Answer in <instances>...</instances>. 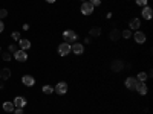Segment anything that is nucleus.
<instances>
[{
	"instance_id": "obj_1",
	"label": "nucleus",
	"mask_w": 153,
	"mask_h": 114,
	"mask_svg": "<svg viewBox=\"0 0 153 114\" xmlns=\"http://www.w3.org/2000/svg\"><path fill=\"white\" fill-rule=\"evenodd\" d=\"M76 38H78V35H76L74 31H71V29H68V31H65L63 32V40H65V43H75L76 41Z\"/></svg>"
},
{
	"instance_id": "obj_2",
	"label": "nucleus",
	"mask_w": 153,
	"mask_h": 114,
	"mask_svg": "<svg viewBox=\"0 0 153 114\" xmlns=\"http://www.w3.org/2000/svg\"><path fill=\"white\" fill-rule=\"evenodd\" d=\"M94 9H95V6H94L91 2H83V5H81V8H80V11H81L83 15H91L92 12H94Z\"/></svg>"
},
{
	"instance_id": "obj_3",
	"label": "nucleus",
	"mask_w": 153,
	"mask_h": 114,
	"mask_svg": "<svg viewBox=\"0 0 153 114\" xmlns=\"http://www.w3.org/2000/svg\"><path fill=\"white\" fill-rule=\"evenodd\" d=\"M68 82H65V81H61V82H58L57 85H55V88H54V91L57 93V94H60V96H63V94H66L68 93Z\"/></svg>"
},
{
	"instance_id": "obj_4",
	"label": "nucleus",
	"mask_w": 153,
	"mask_h": 114,
	"mask_svg": "<svg viewBox=\"0 0 153 114\" xmlns=\"http://www.w3.org/2000/svg\"><path fill=\"white\" fill-rule=\"evenodd\" d=\"M71 53V44L69 43H61L58 46V55L60 56H66Z\"/></svg>"
},
{
	"instance_id": "obj_5",
	"label": "nucleus",
	"mask_w": 153,
	"mask_h": 114,
	"mask_svg": "<svg viewBox=\"0 0 153 114\" xmlns=\"http://www.w3.org/2000/svg\"><path fill=\"white\" fill-rule=\"evenodd\" d=\"M110 70L112 72H123L124 70V62L121 61V59H115V61H112V64H110Z\"/></svg>"
},
{
	"instance_id": "obj_6",
	"label": "nucleus",
	"mask_w": 153,
	"mask_h": 114,
	"mask_svg": "<svg viewBox=\"0 0 153 114\" xmlns=\"http://www.w3.org/2000/svg\"><path fill=\"white\" fill-rule=\"evenodd\" d=\"M138 84H139V81L136 78H133V76H129V78L126 79V87L129 88V90H135Z\"/></svg>"
},
{
	"instance_id": "obj_7",
	"label": "nucleus",
	"mask_w": 153,
	"mask_h": 114,
	"mask_svg": "<svg viewBox=\"0 0 153 114\" xmlns=\"http://www.w3.org/2000/svg\"><path fill=\"white\" fill-rule=\"evenodd\" d=\"M71 50H72L75 55H81L84 52V46L81 43H72L71 44Z\"/></svg>"
},
{
	"instance_id": "obj_8",
	"label": "nucleus",
	"mask_w": 153,
	"mask_h": 114,
	"mask_svg": "<svg viewBox=\"0 0 153 114\" xmlns=\"http://www.w3.org/2000/svg\"><path fill=\"white\" fill-rule=\"evenodd\" d=\"M14 58L17 59V61H20V62H25L28 59V53H26V50H22V49H19L17 52L14 53Z\"/></svg>"
},
{
	"instance_id": "obj_9",
	"label": "nucleus",
	"mask_w": 153,
	"mask_h": 114,
	"mask_svg": "<svg viewBox=\"0 0 153 114\" xmlns=\"http://www.w3.org/2000/svg\"><path fill=\"white\" fill-rule=\"evenodd\" d=\"M133 37H135V41H136L138 44H143V43H146V40H147L146 34L141 32V31H136V32L133 34Z\"/></svg>"
},
{
	"instance_id": "obj_10",
	"label": "nucleus",
	"mask_w": 153,
	"mask_h": 114,
	"mask_svg": "<svg viewBox=\"0 0 153 114\" xmlns=\"http://www.w3.org/2000/svg\"><path fill=\"white\" fill-rule=\"evenodd\" d=\"M22 82L26 85V87H32V85L35 84V79H34V76H32V75H23Z\"/></svg>"
},
{
	"instance_id": "obj_11",
	"label": "nucleus",
	"mask_w": 153,
	"mask_h": 114,
	"mask_svg": "<svg viewBox=\"0 0 153 114\" xmlns=\"http://www.w3.org/2000/svg\"><path fill=\"white\" fill-rule=\"evenodd\" d=\"M141 15L144 17V20H152L153 17V9L150 6H144L143 11H141Z\"/></svg>"
},
{
	"instance_id": "obj_12",
	"label": "nucleus",
	"mask_w": 153,
	"mask_h": 114,
	"mask_svg": "<svg viewBox=\"0 0 153 114\" xmlns=\"http://www.w3.org/2000/svg\"><path fill=\"white\" fill-rule=\"evenodd\" d=\"M12 104H14L16 108H23L25 105H26V99L22 97V96H17V97L14 99V102H12Z\"/></svg>"
},
{
	"instance_id": "obj_13",
	"label": "nucleus",
	"mask_w": 153,
	"mask_h": 114,
	"mask_svg": "<svg viewBox=\"0 0 153 114\" xmlns=\"http://www.w3.org/2000/svg\"><path fill=\"white\" fill-rule=\"evenodd\" d=\"M135 90L138 91V94L146 96V94H147V85H146V82H139V84L136 85V88H135Z\"/></svg>"
},
{
	"instance_id": "obj_14",
	"label": "nucleus",
	"mask_w": 153,
	"mask_h": 114,
	"mask_svg": "<svg viewBox=\"0 0 153 114\" xmlns=\"http://www.w3.org/2000/svg\"><path fill=\"white\" fill-rule=\"evenodd\" d=\"M19 46H20L22 50H28L31 47V41L26 40V38H20V40H19Z\"/></svg>"
},
{
	"instance_id": "obj_15",
	"label": "nucleus",
	"mask_w": 153,
	"mask_h": 114,
	"mask_svg": "<svg viewBox=\"0 0 153 114\" xmlns=\"http://www.w3.org/2000/svg\"><path fill=\"white\" fill-rule=\"evenodd\" d=\"M9 78H11V70L9 69H2V70H0V79L6 81Z\"/></svg>"
},
{
	"instance_id": "obj_16",
	"label": "nucleus",
	"mask_w": 153,
	"mask_h": 114,
	"mask_svg": "<svg viewBox=\"0 0 153 114\" xmlns=\"http://www.w3.org/2000/svg\"><path fill=\"white\" fill-rule=\"evenodd\" d=\"M109 37H110V40H112V41H118V40H120V37H121V32H120L118 29H112Z\"/></svg>"
},
{
	"instance_id": "obj_17",
	"label": "nucleus",
	"mask_w": 153,
	"mask_h": 114,
	"mask_svg": "<svg viewBox=\"0 0 153 114\" xmlns=\"http://www.w3.org/2000/svg\"><path fill=\"white\" fill-rule=\"evenodd\" d=\"M139 26H141V20H139V18H133L130 21V31H138Z\"/></svg>"
},
{
	"instance_id": "obj_18",
	"label": "nucleus",
	"mask_w": 153,
	"mask_h": 114,
	"mask_svg": "<svg viewBox=\"0 0 153 114\" xmlns=\"http://www.w3.org/2000/svg\"><path fill=\"white\" fill-rule=\"evenodd\" d=\"M3 110L6 113H12V111L16 110V107H14V104H12V102H5L3 104Z\"/></svg>"
},
{
	"instance_id": "obj_19",
	"label": "nucleus",
	"mask_w": 153,
	"mask_h": 114,
	"mask_svg": "<svg viewBox=\"0 0 153 114\" xmlns=\"http://www.w3.org/2000/svg\"><path fill=\"white\" fill-rule=\"evenodd\" d=\"M89 35H91V37H100L101 35V28H92L91 31H89Z\"/></svg>"
},
{
	"instance_id": "obj_20",
	"label": "nucleus",
	"mask_w": 153,
	"mask_h": 114,
	"mask_svg": "<svg viewBox=\"0 0 153 114\" xmlns=\"http://www.w3.org/2000/svg\"><path fill=\"white\" fill-rule=\"evenodd\" d=\"M147 78H149V76H147V73H146V72H139V73H138V76H136V79H138L139 82H146V81H147Z\"/></svg>"
},
{
	"instance_id": "obj_21",
	"label": "nucleus",
	"mask_w": 153,
	"mask_h": 114,
	"mask_svg": "<svg viewBox=\"0 0 153 114\" xmlns=\"http://www.w3.org/2000/svg\"><path fill=\"white\" fill-rule=\"evenodd\" d=\"M42 90H43L45 94H52V93H54V87H51V85H43Z\"/></svg>"
},
{
	"instance_id": "obj_22",
	"label": "nucleus",
	"mask_w": 153,
	"mask_h": 114,
	"mask_svg": "<svg viewBox=\"0 0 153 114\" xmlns=\"http://www.w3.org/2000/svg\"><path fill=\"white\" fill-rule=\"evenodd\" d=\"M17 50H19L17 44H9V46H8V52H9V53H16Z\"/></svg>"
},
{
	"instance_id": "obj_23",
	"label": "nucleus",
	"mask_w": 153,
	"mask_h": 114,
	"mask_svg": "<svg viewBox=\"0 0 153 114\" xmlns=\"http://www.w3.org/2000/svg\"><path fill=\"white\" fill-rule=\"evenodd\" d=\"M121 35H123L124 38H130V37H132V31H130V29H126V31L121 32Z\"/></svg>"
},
{
	"instance_id": "obj_24",
	"label": "nucleus",
	"mask_w": 153,
	"mask_h": 114,
	"mask_svg": "<svg viewBox=\"0 0 153 114\" xmlns=\"http://www.w3.org/2000/svg\"><path fill=\"white\" fill-rule=\"evenodd\" d=\"M11 37H12V40H16V41H19V40H20V32L14 31V32L11 34Z\"/></svg>"
},
{
	"instance_id": "obj_25",
	"label": "nucleus",
	"mask_w": 153,
	"mask_h": 114,
	"mask_svg": "<svg viewBox=\"0 0 153 114\" xmlns=\"http://www.w3.org/2000/svg\"><path fill=\"white\" fill-rule=\"evenodd\" d=\"M2 58H3V61H11V53L9 52H2Z\"/></svg>"
},
{
	"instance_id": "obj_26",
	"label": "nucleus",
	"mask_w": 153,
	"mask_h": 114,
	"mask_svg": "<svg viewBox=\"0 0 153 114\" xmlns=\"http://www.w3.org/2000/svg\"><path fill=\"white\" fill-rule=\"evenodd\" d=\"M8 15V11L6 9H0V20H3Z\"/></svg>"
},
{
	"instance_id": "obj_27",
	"label": "nucleus",
	"mask_w": 153,
	"mask_h": 114,
	"mask_svg": "<svg viewBox=\"0 0 153 114\" xmlns=\"http://www.w3.org/2000/svg\"><path fill=\"white\" fill-rule=\"evenodd\" d=\"M136 5H139V6H147V0H136Z\"/></svg>"
},
{
	"instance_id": "obj_28",
	"label": "nucleus",
	"mask_w": 153,
	"mask_h": 114,
	"mask_svg": "<svg viewBox=\"0 0 153 114\" xmlns=\"http://www.w3.org/2000/svg\"><path fill=\"white\" fill-rule=\"evenodd\" d=\"M87 2H91L94 6H100L101 5V0H87Z\"/></svg>"
},
{
	"instance_id": "obj_29",
	"label": "nucleus",
	"mask_w": 153,
	"mask_h": 114,
	"mask_svg": "<svg viewBox=\"0 0 153 114\" xmlns=\"http://www.w3.org/2000/svg\"><path fill=\"white\" fill-rule=\"evenodd\" d=\"M14 114H23V108H16L14 110Z\"/></svg>"
},
{
	"instance_id": "obj_30",
	"label": "nucleus",
	"mask_w": 153,
	"mask_h": 114,
	"mask_svg": "<svg viewBox=\"0 0 153 114\" xmlns=\"http://www.w3.org/2000/svg\"><path fill=\"white\" fill-rule=\"evenodd\" d=\"M3 29H5V24H3V21H2V20H0V34L3 32Z\"/></svg>"
},
{
	"instance_id": "obj_31",
	"label": "nucleus",
	"mask_w": 153,
	"mask_h": 114,
	"mask_svg": "<svg viewBox=\"0 0 153 114\" xmlns=\"http://www.w3.org/2000/svg\"><path fill=\"white\" fill-rule=\"evenodd\" d=\"M29 29V24H23V31H28Z\"/></svg>"
},
{
	"instance_id": "obj_32",
	"label": "nucleus",
	"mask_w": 153,
	"mask_h": 114,
	"mask_svg": "<svg viewBox=\"0 0 153 114\" xmlns=\"http://www.w3.org/2000/svg\"><path fill=\"white\" fill-rule=\"evenodd\" d=\"M84 43H86V44H89V43H91V37H87L86 40H84Z\"/></svg>"
},
{
	"instance_id": "obj_33",
	"label": "nucleus",
	"mask_w": 153,
	"mask_h": 114,
	"mask_svg": "<svg viewBox=\"0 0 153 114\" xmlns=\"http://www.w3.org/2000/svg\"><path fill=\"white\" fill-rule=\"evenodd\" d=\"M147 76H149V78H152V76H153V72H152V70H149V73H147Z\"/></svg>"
},
{
	"instance_id": "obj_34",
	"label": "nucleus",
	"mask_w": 153,
	"mask_h": 114,
	"mask_svg": "<svg viewBox=\"0 0 153 114\" xmlns=\"http://www.w3.org/2000/svg\"><path fill=\"white\" fill-rule=\"evenodd\" d=\"M46 2H48V3H55L57 0H46Z\"/></svg>"
},
{
	"instance_id": "obj_35",
	"label": "nucleus",
	"mask_w": 153,
	"mask_h": 114,
	"mask_svg": "<svg viewBox=\"0 0 153 114\" xmlns=\"http://www.w3.org/2000/svg\"><path fill=\"white\" fill-rule=\"evenodd\" d=\"M3 87H5V84H3L2 81H0V90H2V88H3Z\"/></svg>"
},
{
	"instance_id": "obj_36",
	"label": "nucleus",
	"mask_w": 153,
	"mask_h": 114,
	"mask_svg": "<svg viewBox=\"0 0 153 114\" xmlns=\"http://www.w3.org/2000/svg\"><path fill=\"white\" fill-rule=\"evenodd\" d=\"M0 55H2V49H0Z\"/></svg>"
},
{
	"instance_id": "obj_37",
	"label": "nucleus",
	"mask_w": 153,
	"mask_h": 114,
	"mask_svg": "<svg viewBox=\"0 0 153 114\" xmlns=\"http://www.w3.org/2000/svg\"><path fill=\"white\" fill-rule=\"evenodd\" d=\"M81 2H87V0H81Z\"/></svg>"
}]
</instances>
